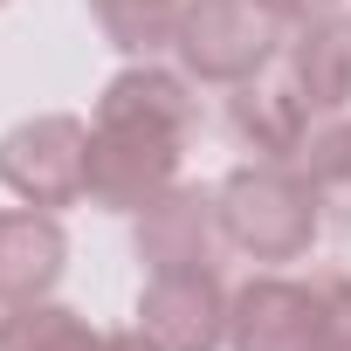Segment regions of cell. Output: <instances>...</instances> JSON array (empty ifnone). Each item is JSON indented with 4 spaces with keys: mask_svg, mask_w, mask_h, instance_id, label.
<instances>
[{
    "mask_svg": "<svg viewBox=\"0 0 351 351\" xmlns=\"http://www.w3.org/2000/svg\"><path fill=\"white\" fill-rule=\"evenodd\" d=\"M0 186L21 207H83L90 200V117L35 110L0 131Z\"/></svg>",
    "mask_w": 351,
    "mask_h": 351,
    "instance_id": "cell-5",
    "label": "cell"
},
{
    "mask_svg": "<svg viewBox=\"0 0 351 351\" xmlns=\"http://www.w3.org/2000/svg\"><path fill=\"white\" fill-rule=\"evenodd\" d=\"M214 193H221L228 255H241V262L289 269V262H310V248L324 241V207L296 158H248Z\"/></svg>",
    "mask_w": 351,
    "mask_h": 351,
    "instance_id": "cell-3",
    "label": "cell"
},
{
    "mask_svg": "<svg viewBox=\"0 0 351 351\" xmlns=\"http://www.w3.org/2000/svg\"><path fill=\"white\" fill-rule=\"evenodd\" d=\"M262 8H269L282 28H296V21H310V14H330L337 0H262Z\"/></svg>",
    "mask_w": 351,
    "mask_h": 351,
    "instance_id": "cell-14",
    "label": "cell"
},
{
    "mask_svg": "<svg viewBox=\"0 0 351 351\" xmlns=\"http://www.w3.org/2000/svg\"><path fill=\"white\" fill-rule=\"evenodd\" d=\"M186 0H90V21L104 28V42L131 62H152L158 49H172Z\"/></svg>",
    "mask_w": 351,
    "mask_h": 351,
    "instance_id": "cell-13",
    "label": "cell"
},
{
    "mask_svg": "<svg viewBox=\"0 0 351 351\" xmlns=\"http://www.w3.org/2000/svg\"><path fill=\"white\" fill-rule=\"evenodd\" d=\"M131 255L138 269H221L228 234H221V193L200 180L165 186L145 214H131Z\"/></svg>",
    "mask_w": 351,
    "mask_h": 351,
    "instance_id": "cell-6",
    "label": "cell"
},
{
    "mask_svg": "<svg viewBox=\"0 0 351 351\" xmlns=\"http://www.w3.org/2000/svg\"><path fill=\"white\" fill-rule=\"evenodd\" d=\"M276 62H282V76L296 83V97L317 110V124L351 110V14H344V8L296 21Z\"/></svg>",
    "mask_w": 351,
    "mask_h": 351,
    "instance_id": "cell-9",
    "label": "cell"
},
{
    "mask_svg": "<svg viewBox=\"0 0 351 351\" xmlns=\"http://www.w3.org/2000/svg\"><path fill=\"white\" fill-rule=\"evenodd\" d=\"M200 83L165 62H124L90 110V207L145 214L165 186H180L200 138Z\"/></svg>",
    "mask_w": 351,
    "mask_h": 351,
    "instance_id": "cell-1",
    "label": "cell"
},
{
    "mask_svg": "<svg viewBox=\"0 0 351 351\" xmlns=\"http://www.w3.org/2000/svg\"><path fill=\"white\" fill-rule=\"evenodd\" d=\"M228 131L255 158H303V145L317 131V110L296 97V83L282 76V62H269L262 76H248V83L228 90Z\"/></svg>",
    "mask_w": 351,
    "mask_h": 351,
    "instance_id": "cell-8",
    "label": "cell"
},
{
    "mask_svg": "<svg viewBox=\"0 0 351 351\" xmlns=\"http://www.w3.org/2000/svg\"><path fill=\"white\" fill-rule=\"evenodd\" d=\"M0 8H8V0H0Z\"/></svg>",
    "mask_w": 351,
    "mask_h": 351,
    "instance_id": "cell-16",
    "label": "cell"
},
{
    "mask_svg": "<svg viewBox=\"0 0 351 351\" xmlns=\"http://www.w3.org/2000/svg\"><path fill=\"white\" fill-rule=\"evenodd\" d=\"M0 351H110V330H97L83 310L42 296L0 310Z\"/></svg>",
    "mask_w": 351,
    "mask_h": 351,
    "instance_id": "cell-11",
    "label": "cell"
},
{
    "mask_svg": "<svg viewBox=\"0 0 351 351\" xmlns=\"http://www.w3.org/2000/svg\"><path fill=\"white\" fill-rule=\"evenodd\" d=\"M110 351H165L145 324H124V330H110Z\"/></svg>",
    "mask_w": 351,
    "mask_h": 351,
    "instance_id": "cell-15",
    "label": "cell"
},
{
    "mask_svg": "<svg viewBox=\"0 0 351 351\" xmlns=\"http://www.w3.org/2000/svg\"><path fill=\"white\" fill-rule=\"evenodd\" d=\"M228 351H351V269H255L234 282Z\"/></svg>",
    "mask_w": 351,
    "mask_h": 351,
    "instance_id": "cell-2",
    "label": "cell"
},
{
    "mask_svg": "<svg viewBox=\"0 0 351 351\" xmlns=\"http://www.w3.org/2000/svg\"><path fill=\"white\" fill-rule=\"evenodd\" d=\"M303 180L324 207V234H351V110L344 117H324L303 145Z\"/></svg>",
    "mask_w": 351,
    "mask_h": 351,
    "instance_id": "cell-12",
    "label": "cell"
},
{
    "mask_svg": "<svg viewBox=\"0 0 351 351\" xmlns=\"http://www.w3.org/2000/svg\"><path fill=\"white\" fill-rule=\"evenodd\" d=\"M234 282L221 269H152L138 282V324L165 351H228Z\"/></svg>",
    "mask_w": 351,
    "mask_h": 351,
    "instance_id": "cell-7",
    "label": "cell"
},
{
    "mask_svg": "<svg viewBox=\"0 0 351 351\" xmlns=\"http://www.w3.org/2000/svg\"><path fill=\"white\" fill-rule=\"evenodd\" d=\"M62 269H69L62 214H49V207H0V310L56 296Z\"/></svg>",
    "mask_w": 351,
    "mask_h": 351,
    "instance_id": "cell-10",
    "label": "cell"
},
{
    "mask_svg": "<svg viewBox=\"0 0 351 351\" xmlns=\"http://www.w3.org/2000/svg\"><path fill=\"white\" fill-rule=\"evenodd\" d=\"M289 28L262 8V0H186L180 35H172V62L207 90H234L262 76L282 56Z\"/></svg>",
    "mask_w": 351,
    "mask_h": 351,
    "instance_id": "cell-4",
    "label": "cell"
}]
</instances>
